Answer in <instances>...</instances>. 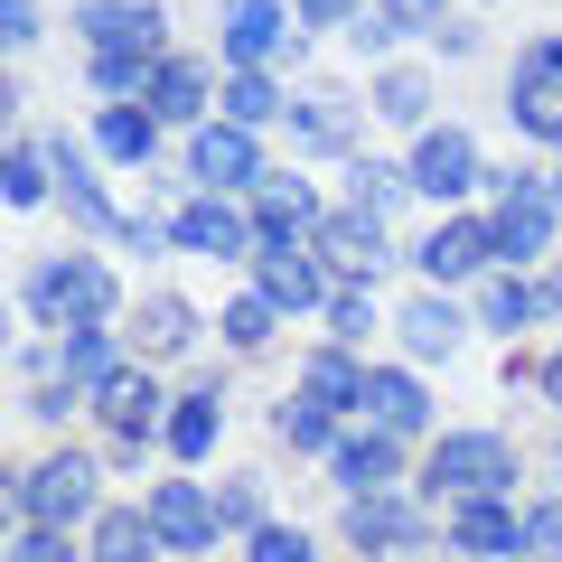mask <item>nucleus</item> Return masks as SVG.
I'll return each instance as SVG.
<instances>
[{"mask_svg": "<svg viewBox=\"0 0 562 562\" xmlns=\"http://www.w3.org/2000/svg\"><path fill=\"white\" fill-rule=\"evenodd\" d=\"M29 319H47V328H103L113 319V272L103 262H85V254H66V262H38L29 272Z\"/></svg>", "mask_w": 562, "mask_h": 562, "instance_id": "1", "label": "nucleus"}, {"mask_svg": "<svg viewBox=\"0 0 562 562\" xmlns=\"http://www.w3.org/2000/svg\"><path fill=\"white\" fill-rule=\"evenodd\" d=\"M10 516L47 525V535H66L76 516H94V460H85V450H57V460L20 469V479H10Z\"/></svg>", "mask_w": 562, "mask_h": 562, "instance_id": "2", "label": "nucleus"}, {"mask_svg": "<svg viewBox=\"0 0 562 562\" xmlns=\"http://www.w3.org/2000/svg\"><path fill=\"white\" fill-rule=\"evenodd\" d=\"M506 479H516V460H506L497 431H441L431 441V497H450V506L506 497Z\"/></svg>", "mask_w": 562, "mask_h": 562, "instance_id": "3", "label": "nucleus"}, {"mask_svg": "<svg viewBox=\"0 0 562 562\" xmlns=\"http://www.w3.org/2000/svg\"><path fill=\"white\" fill-rule=\"evenodd\" d=\"M506 94H516V132L525 140H562V38L525 47L516 76H506Z\"/></svg>", "mask_w": 562, "mask_h": 562, "instance_id": "4", "label": "nucleus"}, {"mask_svg": "<svg viewBox=\"0 0 562 562\" xmlns=\"http://www.w3.org/2000/svg\"><path fill=\"white\" fill-rule=\"evenodd\" d=\"M403 179H413V198H460L469 179H479V140L450 132V122H422L413 160H403Z\"/></svg>", "mask_w": 562, "mask_h": 562, "instance_id": "5", "label": "nucleus"}, {"mask_svg": "<svg viewBox=\"0 0 562 562\" xmlns=\"http://www.w3.org/2000/svg\"><path fill=\"white\" fill-rule=\"evenodd\" d=\"M150 525H160V553H206L216 525H225V506L206 497L198 479H160L150 487Z\"/></svg>", "mask_w": 562, "mask_h": 562, "instance_id": "6", "label": "nucleus"}, {"mask_svg": "<svg viewBox=\"0 0 562 562\" xmlns=\"http://www.w3.org/2000/svg\"><path fill=\"white\" fill-rule=\"evenodd\" d=\"M188 169H198V188H262V150H254V132H235V122L188 132Z\"/></svg>", "mask_w": 562, "mask_h": 562, "instance_id": "7", "label": "nucleus"}, {"mask_svg": "<svg viewBox=\"0 0 562 562\" xmlns=\"http://www.w3.org/2000/svg\"><path fill=\"white\" fill-rule=\"evenodd\" d=\"M357 413L375 422V431H394V441H413L422 422H431V394H422L413 366H375V375H366V394H357Z\"/></svg>", "mask_w": 562, "mask_h": 562, "instance_id": "8", "label": "nucleus"}, {"mask_svg": "<svg viewBox=\"0 0 562 562\" xmlns=\"http://www.w3.org/2000/svg\"><path fill=\"white\" fill-rule=\"evenodd\" d=\"M450 553H469V562L525 553V516H516L506 497H469V506H450Z\"/></svg>", "mask_w": 562, "mask_h": 562, "instance_id": "9", "label": "nucleus"}, {"mask_svg": "<svg viewBox=\"0 0 562 562\" xmlns=\"http://www.w3.org/2000/svg\"><path fill=\"white\" fill-rule=\"evenodd\" d=\"M319 244H328V262L347 272V291H366V281L394 262V244H384V216H357V206H338V216L319 225Z\"/></svg>", "mask_w": 562, "mask_h": 562, "instance_id": "10", "label": "nucleus"}, {"mask_svg": "<svg viewBox=\"0 0 562 562\" xmlns=\"http://www.w3.org/2000/svg\"><path fill=\"white\" fill-rule=\"evenodd\" d=\"M94 413H103V431H113V450H140L150 431H160V384L140 375V366H122V375L94 394Z\"/></svg>", "mask_w": 562, "mask_h": 562, "instance_id": "11", "label": "nucleus"}, {"mask_svg": "<svg viewBox=\"0 0 562 562\" xmlns=\"http://www.w3.org/2000/svg\"><path fill=\"white\" fill-rule=\"evenodd\" d=\"M328 469H338L347 497H384V487L403 479V441L394 431H347V441L328 450Z\"/></svg>", "mask_w": 562, "mask_h": 562, "instance_id": "12", "label": "nucleus"}, {"mask_svg": "<svg viewBox=\"0 0 562 562\" xmlns=\"http://www.w3.org/2000/svg\"><path fill=\"white\" fill-rule=\"evenodd\" d=\"M85 38H94V47H140V57H160L169 10H160V0H94V10H85Z\"/></svg>", "mask_w": 562, "mask_h": 562, "instance_id": "13", "label": "nucleus"}, {"mask_svg": "<svg viewBox=\"0 0 562 562\" xmlns=\"http://www.w3.org/2000/svg\"><path fill=\"white\" fill-rule=\"evenodd\" d=\"M479 262H497V225H479V216H450L441 235L422 244V281H460Z\"/></svg>", "mask_w": 562, "mask_h": 562, "instance_id": "14", "label": "nucleus"}, {"mask_svg": "<svg viewBox=\"0 0 562 562\" xmlns=\"http://www.w3.org/2000/svg\"><path fill=\"white\" fill-rule=\"evenodd\" d=\"M254 291L281 310V319H291V310H319V272H310V254H301V244H262Z\"/></svg>", "mask_w": 562, "mask_h": 562, "instance_id": "15", "label": "nucleus"}, {"mask_svg": "<svg viewBox=\"0 0 562 562\" xmlns=\"http://www.w3.org/2000/svg\"><path fill=\"white\" fill-rule=\"evenodd\" d=\"M347 543H366V553H403V543H422V506H403V497H347Z\"/></svg>", "mask_w": 562, "mask_h": 562, "instance_id": "16", "label": "nucleus"}, {"mask_svg": "<svg viewBox=\"0 0 562 562\" xmlns=\"http://www.w3.org/2000/svg\"><path fill=\"white\" fill-rule=\"evenodd\" d=\"M281 47V0H235L225 10V57H235V76H262Z\"/></svg>", "mask_w": 562, "mask_h": 562, "instance_id": "17", "label": "nucleus"}, {"mask_svg": "<svg viewBox=\"0 0 562 562\" xmlns=\"http://www.w3.org/2000/svg\"><path fill=\"white\" fill-rule=\"evenodd\" d=\"M57 375L47 384H66V394H103V384L122 375V357H113V338H103V328H76V338H57Z\"/></svg>", "mask_w": 562, "mask_h": 562, "instance_id": "18", "label": "nucleus"}, {"mask_svg": "<svg viewBox=\"0 0 562 562\" xmlns=\"http://www.w3.org/2000/svg\"><path fill=\"white\" fill-rule=\"evenodd\" d=\"M47 160H57V198L76 206V216L94 225V235H132V225L113 216V198L94 188V169H85V150H76V140H47Z\"/></svg>", "mask_w": 562, "mask_h": 562, "instance_id": "19", "label": "nucleus"}, {"mask_svg": "<svg viewBox=\"0 0 562 562\" xmlns=\"http://www.w3.org/2000/svg\"><path fill=\"white\" fill-rule=\"evenodd\" d=\"M254 225H262L272 244H291V235H310V225H328V216H319V198H310V188L281 169V179H262V188H254Z\"/></svg>", "mask_w": 562, "mask_h": 562, "instance_id": "20", "label": "nucleus"}, {"mask_svg": "<svg viewBox=\"0 0 562 562\" xmlns=\"http://www.w3.org/2000/svg\"><path fill=\"white\" fill-rule=\"evenodd\" d=\"M460 328H469V319H460V310H450V301H441V291H422V301H413V310H403V347H413V357H422V366H441V357H450V347H460Z\"/></svg>", "mask_w": 562, "mask_h": 562, "instance_id": "21", "label": "nucleus"}, {"mask_svg": "<svg viewBox=\"0 0 562 562\" xmlns=\"http://www.w3.org/2000/svg\"><path fill=\"white\" fill-rule=\"evenodd\" d=\"M216 431H225L216 384H198V394H179V403H169V450H179V460H206V450H216Z\"/></svg>", "mask_w": 562, "mask_h": 562, "instance_id": "22", "label": "nucleus"}, {"mask_svg": "<svg viewBox=\"0 0 562 562\" xmlns=\"http://www.w3.org/2000/svg\"><path fill=\"white\" fill-rule=\"evenodd\" d=\"M160 66L169 57H140V47H94V66H85V76H94V94H113V103H150V85H160Z\"/></svg>", "mask_w": 562, "mask_h": 562, "instance_id": "23", "label": "nucleus"}, {"mask_svg": "<svg viewBox=\"0 0 562 562\" xmlns=\"http://www.w3.org/2000/svg\"><path fill=\"white\" fill-rule=\"evenodd\" d=\"M169 244H188V254H244V244H254V235H244V216H235V206L198 198V206H188L179 225H169Z\"/></svg>", "mask_w": 562, "mask_h": 562, "instance_id": "24", "label": "nucleus"}, {"mask_svg": "<svg viewBox=\"0 0 562 562\" xmlns=\"http://www.w3.org/2000/svg\"><path fill=\"white\" fill-rule=\"evenodd\" d=\"M150 553H160L150 506H113V516H94V562H150Z\"/></svg>", "mask_w": 562, "mask_h": 562, "instance_id": "25", "label": "nucleus"}, {"mask_svg": "<svg viewBox=\"0 0 562 562\" xmlns=\"http://www.w3.org/2000/svg\"><path fill=\"white\" fill-rule=\"evenodd\" d=\"M150 122H198V132H206V66L169 57L160 85H150Z\"/></svg>", "mask_w": 562, "mask_h": 562, "instance_id": "26", "label": "nucleus"}, {"mask_svg": "<svg viewBox=\"0 0 562 562\" xmlns=\"http://www.w3.org/2000/svg\"><path fill=\"white\" fill-rule=\"evenodd\" d=\"M150 140H160L150 103H113V113L94 122V150H103V160H122V169H140V160H150Z\"/></svg>", "mask_w": 562, "mask_h": 562, "instance_id": "27", "label": "nucleus"}, {"mask_svg": "<svg viewBox=\"0 0 562 562\" xmlns=\"http://www.w3.org/2000/svg\"><path fill=\"white\" fill-rule=\"evenodd\" d=\"M272 431H281L291 450H338V403H319V394H291V403L272 413Z\"/></svg>", "mask_w": 562, "mask_h": 562, "instance_id": "28", "label": "nucleus"}, {"mask_svg": "<svg viewBox=\"0 0 562 562\" xmlns=\"http://www.w3.org/2000/svg\"><path fill=\"white\" fill-rule=\"evenodd\" d=\"M441 20V0H375L357 20V47H394V38H413V29H431Z\"/></svg>", "mask_w": 562, "mask_h": 562, "instance_id": "29", "label": "nucleus"}, {"mask_svg": "<svg viewBox=\"0 0 562 562\" xmlns=\"http://www.w3.org/2000/svg\"><path fill=\"white\" fill-rule=\"evenodd\" d=\"M272 113H291V94H281L272 76H225V122H235V132H254V122H272Z\"/></svg>", "mask_w": 562, "mask_h": 562, "instance_id": "30", "label": "nucleus"}, {"mask_svg": "<svg viewBox=\"0 0 562 562\" xmlns=\"http://www.w3.org/2000/svg\"><path fill=\"white\" fill-rule=\"evenodd\" d=\"M310 394H319V403H338V413H357V394H366V366L347 357V347H319V357H310Z\"/></svg>", "mask_w": 562, "mask_h": 562, "instance_id": "31", "label": "nucleus"}, {"mask_svg": "<svg viewBox=\"0 0 562 562\" xmlns=\"http://www.w3.org/2000/svg\"><path fill=\"white\" fill-rule=\"evenodd\" d=\"M291 132L319 140V150H347V140H357V122H347V103H328V94H291Z\"/></svg>", "mask_w": 562, "mask_h": 562, "instance_id": "32", "label": "nucleus"}, {"mask_svg": "<svg viewBox=\"0 0 562 562\" xmlns=\"http://www.w3.org/2000/svg\"><path fill=\"white\" fill-rule=\"evenodd\" d=\"M479 319L497 328V338H516V328H535V319H543V301L525 291V281H506V272H497V281H487V301H479Z\"/></svg>", "mask_w": 562, "mask_h": 562, "instance_id": "33", "label": "nucleus"}, {"mask_svg": "<svg viewBox=\"0 0 562 562\" xmlns=\"http://www.w3.org/2000/svg\"><path fill=\"white\" fill-rule=\"evenodd\" d=\"M47 169H57V160H47L38 140H20V150H10V179H0V188H10V206H38L47 198Z\"/></svg>", "mask_w": 562, "mask_h": 562, "instance_id": "34", "label": "nucleus"}, {"mask_svg": "<svg viewBox=\"0 0 562 562\" xmlns=\"http://www.w3.org/2000/svg\"><path fill=\"white\" fill-rule=\"evenodd\" d=\"M375 113H384V122H422V113H431V85H422V76H403V66H394V76L375 85Z\"/></svg>", "mask_w": 562, "mask_h": 562, "instance_id": "35", "label": "nucleus"}, {"mask_svg": "<svg viewBox=\"0 0 562 562\" xmlns=\"http://www.w3.org/2000/svg\"><path fill=\"white\" fill-rule=\"evenodd\" d=\"M140 347H150V357L188 347V301H150V310H140Z\"/></svg>", "mask_w": 562, "mask_h": 562, "instance_id": "36", "label": "nucleus"}, {"mask_svg": "<svg viewBox=\"0 0 562 562\" xmlns=\"http://www.w3.org/2000/svg\"><path fill=\"white\" fill-rule=\"evenodd\" d=\"M403 188H413V179H394V169L357 160V216H394V206H403Z\"/></svg>", "mask_w": 562, "mask_h": 562, "instance_id": "37", "label": "nucleus"}, {"mask_svg": "<svg viewBox=\"0 0 562 562\" xmlns=\"http://www.w3.org/2000/svg\"><path fill=\"white\" fill-rule=\"evenodd\" d=\"M225 338H235V347H262V338H272V301H262V291L225 301Z\"/></svg>", "mask_w": 562, "mask_h": 562, "instance_id": "38", "label": "nucleus"}, {"mask_svg": "<svg viewBox=\"0 0 562 562\" xmlns=\"http://www.w3.org/2000/svg\"><path fill=\"white\" fill-rule=\"evenodd\" d=\"M366 10H375V0H301L291 20H301V29H357Z\"/></svg>", "mask_w": 562, "mask_h": 562, "instance_id": "39", "label": "nucleus"}, {"mask_svg": "<svg viewBox=\"0 0 562 562\" xmlns=\"http://www.w3.org/2000/svg\"><path fill=\"white\" fill-rule=\"evenodd\" d=\"M525 553H535V562H562V506H535V516H525Z\"/></svg>", "mask_w": 562, "mask_h": 562, "instance_id": "40", "label": "nucleus"}, {"mask_svg": "<svg viewBox=\"0 0 562 562\" xmlns=\"http://www.w3.org/2000/svg\"><path fill=\"white\" fill-rule=\"evenodd\" d=\"M10 562H85V553H76L66 535H47V525H29V535L10 543Z\"/></svg>", "mask_w": 562, "mask_h": 562, "instance_id": "41", "label": "nucleus"}, {"mask_svg": "<svg viewBox=\"0 0 562 562\" xmlns=\"http://www.w3.org/2000/svg\"><path fill=\"white\" fill-rule=\"evenodd\" d=\"M328 328H338V338H366V328H375V301H366V291H338V301H328Z\"/></svg>", "mask_w": 562, "mask_h": 562, "instance_id": "42", "label": "nucleus"}, {"mask_svg": "<svg viewBox=\"0 0 562 562\" xmlns=\"http://www.w3.org/2000/svg\"><path fill=\"white\" fill-rule=\"evenodd\" d=\"M254 562H310V535H291V525H262V535H254Z\"/></svg>", "mask_w": 562, "mask_h": 562, "instance_id": "43", "label": "nucleus"}, {"mask_svg": "<svg viewBox=\"0 0 562 562\" xmlns=\"http://www.w3.org/2000/svg\"><path fill=\"white\" fill-rule=\"evenodd\" d=\"M0 29H10V47L38 38V0H0Z\"/></svg>", "mask_w": 562, "mask_h": 562, "instance_id": "44", "label": "nucleus"}, {"mask_svg": "<svg viewBox=\"0 0 562 562\" xmlns=\"http://www.w3.org/2000/svg\"><path fill=\"white\" fill-rule=\"evenodd\" d=\"M543 403H562V357H553V366H543Z\"/></svg>", "mask_w": 562, "mask_h": 562, "instance_id": "45", "label": "nucleus"}, {"mask_svg": "<svg viewBox=\"0 0 562 562\" xmlns=\"http://www.w3.org/2000/svg\"><path fill=\"white\" fill-rule=\"evenodd\" d=\"M553 310H562V281H553Z\"/></svg>", "mask_w": 562, "mask_h": 562, "instance_id": "46", "label": "nucleus"}, {"mask_svg": "<svg viewBox=\"0 0 562 562\" xmlns=\"http://www.w3.org/2000/svg\"><path fill=\"white\" fill-rule=\"evenodd\" d=\"M553 479H562V460H553Z\"/></svg>", "mask_w": 562, "mask_h": 562, "instance_id": "47", "label": "nucleus"}, {"mask_svg": "<svg viewBox=\"0 0 562 562\" xmlns=\"http://www.w3.org/2000/svg\"><path fill=\"white\" fill-rule=\"evenodd\" d=\"M553 198H562V179H553Z\"/></svg>", "mask_w": 562, "mask_h": 562, "instance_id": "48", "label": "nucleus"}]
</instances>
